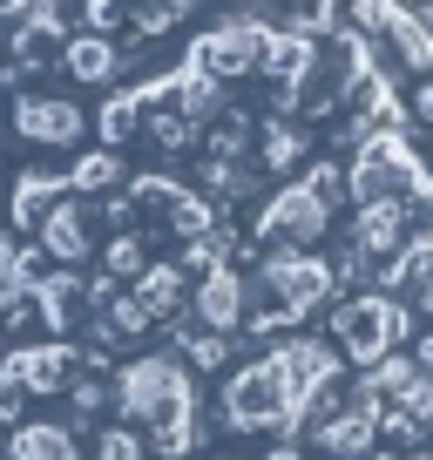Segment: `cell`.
<instances>
[{
  "label": "cell",
  "instance_id": "3957f363",
  "mask_svg": "<svg viewBox=\"0 0 433 460\" xmlns=\"http://www.w3.org/2000/svg\"><path fill=\"white\" fill-rule=\"evenodd\" d=\"M332 339L352 352V366H379L393 339H406V312L386 291H352L346 305H332Z\"/></svg>",
  "mask_w": 433,
  "mask_h": 460
},
{
  "label": "cell",
  "instance_id": "d6986e66",
  "mask_svg": "<svg viewBox=\"0 0 433 460\" xmlns=\"http://www.w3.org/2000/svg\"><path fill=\"white\" fill-rule=\"evenodd\" d=\"M143 454H149V447H143V433H136V427H109L88 460H143Z\"/></svg>",
  "mask_w": 433,
  "mask_h": 460
},
{
  "label": "cell",
  "instance_id": "4fadbf2b",
  "mask_svg": "<svg viewBox=\"0 0 433 460\" xmlns=\"http://www.w3.org/2000/svg\"><path fill=\"white\" fill-rule=\"evenodd\" d=\"M28 305H34V318H41L55 339H68V332L82 325V312H88V305H82V285H75V278H48V285H34V298H28Z\"/></svg>",
  "mask_w": 433,
  "mask_h": 460
},
{
  "label": "cell",
  "instance_id": "44dd1931",
  "mask_svg": "<svg viewBox=\"0 0 433 460\" xmlns=\"http://www.w3.org/2000/svg\"><path fill=\"white\" fill-rule=\"evenodd\" d=\"M102 318L116 325V339H122V332H136V339H143V332L156 325V318H149V312H143V305H136V298H116V305H102Z\"/></svg>",
  "mask_w": 433,
  "mask_h": 460
},
{
  "label": "cell",
  "instance_id": "e0dca14e",
  "mask_svg": "<svg viewBox=\"0 0 433 460\" xmlns=\"http://www.w3.org/2000/svg\"><path fill=\"white\" fill-rule=\"evenodd\" d=\"M386 413H400V420H413V427H427L433 433V379L427 373H413L400 393L386 400Z\"/></svg>",
  "mask_w": 433,
  "mask_h": 460
},
{
  "label": "cell",
  "instance_id": "9a60e30c",
  "mask_svg": "<svg viewBox=\"0 0 433 460\" xmlns=\"http://www.w3.org/2000/svg\"><path fill=\"white\" fill-rule=\"evenodd\" d=\"M197 440H203V420H197V406H176V413L149 420V440H143V447H156L163 460H183Z\"/></svg>",
  "mask_w": 433,
  "mask_h": 460
},
{
  "label": "cell",
  "instance_id": "5bb4252c",
  "mask_svg": "<svg viewBox=\"0 0 433 460\" xmlns=\"http://www.w3.org/2000/svg\"><path fill=\"white\" fill-rule=\"evenodd\" d=\"M7 460H82V454H75V433H68V427L34 420V427H14V433H7Z\"/></svg>",
  "mask_w": 433,
  "mask_h": 460
},
{
  "label": "cell",
  "instance_id": "277c9868",
  "mask_svg": "<svg viewBox=\"0 0 433 460\" xmlns=\"http://www.w3.org/2000/svg\"><path fill=\"white\" fill-rule=\"evenodd\" d=\"M271 373H278V393H285V433H298L305 406L339 379V352L325 339H285L271 352Z\"/></svg>",
  "mask_w": 433,
  "mask_h": 460
},
{
  "label": "cell",
  "instance_id": "30bf717a",
  "mask_svg": "<svg viewBox=\"0 0 433 460\" xmlns=\"http://www.w3.org/2000/svg\"><path fill=\"white\" fill-rule=\"evenodd\" d=\"M190 318H197L203 332H237V325H244V278H237V264L203 271L197 298H190Z\"/></svg>",
  "mask_w": 433,
  "mask_h": 460
},
{
  "label": "cell",
  "instance_id": "ac0fdd59",
  "mask_svg": "<svg viewBox=\"0 0 433 460\" xmlns=\"http://www.w3.org/2000/svg\"><path fill=\"white\" fill-rule=\"evenodd\" d=\"M183 352H190V373H216V366H224V359H231V339H224V332H190V339H183Z\"/></svg>",
  "mask_w": 433,
  "mask_h": 460
},
{
  "label": "cell",
  "instance_id": "5b68a950",
  "mask_svg": "<svg viewBox=\"0 0 433 460\" xmlns=\"http://www.w3.org/2000/svg\"><path fill=\"white\" fill-rule=\"evenodd\" d=\"M258 285L271 291V305H285L291 318H305L312 305L332 298V264L318 258V251H264Z\"/></svg>",
  "mask_w": 433,
  "mask_h": 460
},
{
  "label": "cell",
  "instance_id": "8992f818",
  "mask_svg": "<svg viewBox=\"0 0 433 460\" xmlns=\"http://www.w3.org/2000/svg\"><path fill=\"white\" fill-rule=\"evenodd\" d=\"M224 420H231L237 433H285V393H278V373L271 359H251L244 373L224 386Z\"/></svg>",
  "mask_w": 433,
  "mask_h": 460
},
{
  "label": "cell",
  "instance_id": "6da1fadb",
  "mask_svg": "<svg viewBox=\"0 0 433 460\" xmlns=\"http://www.w3.org/2000/svg\"><path fill=\"white\" fill-rule=\"evenodd\" d=\"M332 210H339V203L325 197L312 176H291V183H278L271 197H264L251 237H258L264 251H312L318 237L332 230Z\"/></svg>",
  "mask_w": 433,
  "mask_h": 460
},
{
  "label": "cell",
  "instance_id": "52a82bcc",
  "mask_svg": "<svg viewBox=\"0 0 433 460\" xmlns=\"http://www.w3.org/2000/svg\"><path fill=\"white\" fill-rule=\"evenodd\" d=\"M346 244L379 271L386 258H400L413 244V203H359L352 224H346Z\"/></svg>",
  "mask_w": 433,
  "mask_h": 460
},
{
  "label": "cell",
  "instance_id": "9c48e42d",
  "mask_svg": "<svg viewBox=\"0 0 433 460\" xmlns=\"http://www.w3.org/2000/svg\"><path fill=\"white\" fill-rule=\"evenodd\" d=\"M34 251H41L48 264H61V271H68V264H82V258H88V203H82V197H61L55 210L34 224Z\"/></svg>",
  "mask_w": 433,
  "mask_h": 460
},
{
  "label": "cell",
  "instance_id": "7c38bea8",
  "mask_svg": "<svg viewBox=\"0 0 433 460\" xmlns=\"http://www.w3.org/2000/svg\"><path fill=\"white\" fill-rule=\"evenodd\" d=\"M129 298L143 305L149 318H163V325H170V318L183 312V298H190V271H183V264H170V258H163V264H149V271L136 278V291H129Z\"/></svg>",
  "mask_w": 433,
  "mask_h": 460
},
{
  "label": "cell",
  "instance_id": "603a6c76",
  "mask_svg": "<svg viewBox=\"0 0 433 460\" xmlns=\"http://www.w3.org/2000/svg\"><path fill=\"white\" fill-rule=\"evenodd\" d=\"M264 460H305V454H298V447H278V454H264Z\"/></svg>",
  "mask_w": 433,
  "mask_h": 460
},
{
  "label": "cell",
  "instance_id": "2e32d148",
  "mask_svg": "<svg viewBox=\"0 0 433 460\" xmlns=\"http://www.w3.org/2000/svg\"><path fill=\"white\" fill-rule=\"evenodd\" d=\"M143 271H149L143 230H116V237L102 244V278H143Z\"/></svg>",
  "mask_w": 433,
  "mask_h": 460
},
{
  "label": "cell",
  "instance_id": "cb8c5ba5",
  "mask_svg": "<svg viewBox=\"0 0 433 460\" xmlns=\"http://www.w3.org/2000/svg\"><path fill=\"white\" fill-rule=\"evenodd\" d=\"M400 460H433V454H400Z\"/></svg>",
  "mask_w": 433,
  "mask_h": 460
},
{
  "label": "cell",
  "instance_id": "ba28073f",
  "mask_svg": "<svg viewBox=\"0 0 433 460\" xmlns=\"http://www.w3.org/2000/svg\"><path fill=\"white\" fill-rule=\"evenodd\" d=\"M379 413H386V406H379V400H366V393L352 386V400L339 406L332 420H318V427H312V440L325 447V454H339V460H366V447L379 440Z\"/></svg>",
  "mask_w": 433,
  "mask_h": 460
},
{
  "label": "cell",
  "instance_id": "7402d4cb",
  "mask_svg": "<svg viewBox=\"0 0 433 460\" xmlns=\"http://www.w3.org/2000/svg\"><path fill=\"white\" fill-rule=\"evenodd\" d=\"M413 366H420V373H427V379H433V332H427V339H420V345H413Z\"/></svg>",
  "mask_w": 433,
  "mask_h": 460
},
{
  "label": "cell",
  "instance_id": "8fae6325",
  "mask_svg": "<svg viewBox=\"0 0 433 460\" xmlns=\"http://www.w3.org/2000/svg\"><path fill=\"white\" fill-rule=\"evenodd\" d=\"M75 345L68 339H48V345H28V352H14V359H7V373L21 379V386L28 393H68L75 386Z\"/></svg>",
  "mask_w": 433,
  "mask_h": 460
},
{
  "label": "cell",
  "instance_id": "ffe728a7",
  "mask_svg": "<svg viewBox=\"0 0 433 460\" xmlns=\"http://www.w3.org/2000/svg\"><path fill=\"white\" fill-rule=\"evenodd\" d=\"M68 400H75V413H109V406H116V386H109V379H82V373H75Z\"/></svg>",
  "mask_w": 433,
  "mask_h": 460
},
{
  "label": "cell",
  "instance_id": "7a4b0ae2",
  "mask_svg": "<svg viewBox=\"0 0 433 460\" xmlns=\"http://www.w3.org/2000/svg\"><path fill=\"white\" fill-rule=\"evenodd\" d=\"M109 386H116V413H129V427H149V420L176 413V406H197V379H190L170 352L122 359V373L109 379Z\"/></svg>",
  "mask_w": 433,
  "mask_h": 460
}]
</instances>
